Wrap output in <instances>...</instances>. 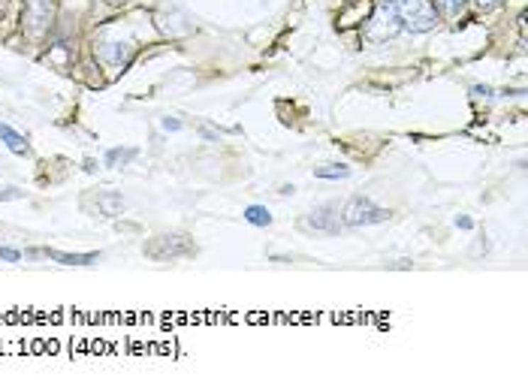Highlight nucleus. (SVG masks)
Returning a JSON list of instances; mask_svg holds the SVG:
<instances>
[{
	"label": "nucleus",
	"mask_w": 528,
	"mask_h": 392,
	"mask_svg": "<svg viewBox=\"0 0 528 392\" xmlns=\"http://www.w3.org/2000/svg\"><path fill=\"white\" fill-rule=\"evenodd\" d=\"M0 142L13 151V154H28V142H25V136L21 133H16L13 127L9 124H0Z\"/></svg>",
	"instance_id": "nucleus-7"
},
{
	"label": "nucleus",
	"mask_w": 528,
	"mask_h": 392,
	"mask_svg": "<svg viewBox=\"0 0 528 392\" xmlns=\"http://www.w3.org/2000/svg\"><path fill=\"white\" fill-rule=\"evenodd\" d=\"M43 254L52 257L55 263H61V266H94V263H100V254H64V251H49V247H45Z\"/></svg>",
	"instance_id": "nucleus-6"
},
{
	"label": "nucleus",
	"mask_w": 528,
	"mask_h": 392,
	"mask_svg": "<svg viewBox=\"0 0 528 392\" xmlns=\"http://www.w3.org/2000/svg\"><path fill=\"white\" fill-rule=\"evenodd\" d=\"M456 227H459V230H471L474 220H471V218H456Z\"/></svg>",
	"instance_id": "nucleus-15"
},
{
	"label": "nucleus",
	"mask_w": 528,
	"mask_h": 392,
	"mask_svg": "<svg viewBox=\"0 0 528 392\" xmlns=\"http://www.w3.org/2000/svg\"><path fill=\"white\" fill-rule=\"evenodd\" d=\"M380 13L387 21H395V28L411 30V33H426L435 28V9L426 0H380Z\"/></svg>",
	"instance_id": "nucleus-1"
},
{
	"label": "nucleus",
	"mask_w": 528,
	"mask_h": 392,
	"mask_svg": "<svg viewBox=\"0 0 528 392\" xmlns=\"http://www.w3.org/2000/svg\"><path fill=\"white\" fill-rule=\"evenodd\" d=\"M317 178H347L351 175V166H341V163H332V166H320L314 172Z\"/></svg>",
	"instance_id": "nucleus-10"
},
{
	"label": "nucleus",
	"mask_w": 528,
	"mask_h": 392,
	"mask_svg": "<svg viewBox=\"0 0 528 392\" xmlns=\"http://www.w3.org/2000/svg\"><path fill=\"white\" fill-rule=\"evenodd\" d=\"M498 4H501V0H477V6H480V9H495Z\"/></svg>",
	"instance_id": "nucleus-16"
},
{
	"label": "nucleus",
	"mask_w": 528,
	"mask_h": 392,
	"mask_svg": "<svg viewBox=\"0 0 528 392\" xmlns=\"http://www.w3.org/2000/svg\"><path fill=\"white\" fill-rule=\"evenodd\" d=\"M383 220H390V211L375 206L368 196H353L341 211L344 227H371V223H383Z\"/></svg>",
	"instance_id": "nucleus-2"
},
{
	"label": "nucleus",
	"mask_w": 528,
	"mask_h": 392,
	"mask_svg": "<svg viewBox=\"0 0 528 392\" xmlns=\"http://www.w3.org/2000/svg\"><path fill=\"white\" fill-rule=\"evenodd\" d=\"M245 220L251 223V227H269L272 223V215L266 206H248L245 208Z\"/></svg>",
	"instance_id": "nucleus-8"
},
{
	"label": "nucleus",
	"mask_w": 528,
	"mask_h": 392,
	"mask_svg": "<svg viewBox=\"0 0 528 392\" xmlns=\"http://www.w3.org/2000/svg\"><path fill=\"white\" fill-rule=\"evenodd\" d=\"M21 196H25V194H21V190H13V187L0 190V203H6V199H21Z\"/></svg>",
	"instance_id": "nucleus-14"
},
{
	"label": "nucleus",
	"mask_w": 528,
	"mask_h": 392,
	"mask_svg": "<svg viewBox=\"0 0 528 392\" xmlns=\"http://www.w3.org/2000/svg\"><path fill=\"white\" fill-rule=\"evenodd\" d=\"M130 160H136V148H112V151H106V166L130 163Z\"/></svg>",
	"instance_id": "nucleus-9"
},
{
	"label": "nucleus",
	"mask_w": 528,
	"mask_h": 392,
	"mask_svg": "<svg viewBox=\"0 0 528 392\" xmlns=\"http://www.w3.org/2000/svg\"><path fill=\"white\" fill-rule=\"evenodd\" d=\"M100 55H103V61L121 67V64L130 61V55H133V45H130V43H100Z\"/></svg>",
	"instance_id": "nucleus-5"
},
{
	"label": "nucleus",
	"mask_w": 528,
	"mask_h": 392,
	"mask_svg": "<svg viewBox=\"0 0 528 392\" xmlns=\"http://www.w3.org/2000/svg\"><path fill=\"white\" fill-rule=\"evenodd\" d=\"M145 254L151 259H175V257H190L197 254L194 242L187 239V235H158L151 245H145Z\"/></svg>",
	"instance_id": "nucleus-3"
},
{
	"label": "nucleus",
	"mask_w": 528,
	"mask_h": 392,
	"mask_svg": "<svg viewBox=\"0 0 528 392\" xmlns=\"http://www.w3.org/2000/svg\"><path fill=\"white\" fill-rule=\"evenodd\" d=\"M462 6H465V0H438L441 16H459Z\"/></svg>",
	"instance_id": "nucleus-11"
},
{
	"label": "nucleus",
	"mask_w": 528,
	"mask_h": 392,
	"mask_svg": "<svg viewBox=\"0 0 528 392\" xmlns=\"http://www.w3.org/2000/svg\"><path fill=\"white\" fill-rule=\"evenodd\" d=\"M109 4H130V0H109Z\"/></svg>",
	"instance_id": "nucleus-17"
},
{
	"label": "nucleus",
	"mask_w": 528,
	"mask_h": 392,
	"mask_svg": "<svg viewBox=\"0 0 528 392\" xmlns=\"http://www.w3.org/2000/svg\"><path fill=\"white\" fill-rule=\"evenodd\" d=\"M339 206H320L311 211V218H305V227L308 230H320V233H339L341 223H339Z\"/></svg>",
	"instance_id": "nucleus-4"
},
{
	"label": "nucleus",
	"mask_w": 528,
	"mask_h": 392,
	"mask_svg": "<svg viewBox=\"0 0 528 392\" xmlns=\"http://www.w3.org/2000/svg\"><path fill=\"white\" fill-rule=\"evenodd\" d=\"M0 259H4V263H18L21 254L13 251V247H0Z\"/></svg>",
	"instance_id": "nucleus-12"
},
{
	"label": "nucleus",
	"mask_w": 528,
	"mask_h": 392,
	"mask_svg": "<svg viewBox=\"0 0 528 392\" xmlns=\"http://www.w3.org/2000/svg\"><path fill=\"white\" fill-rule=\"evenodd\" d=\"M160 127L170 130V133H175V130H182V121H178V118H170V115H166V118H160Z\"/></svg>",
	"instance_id": "nucleus-13"
}]
</instances>
